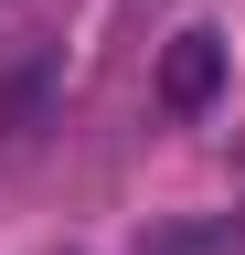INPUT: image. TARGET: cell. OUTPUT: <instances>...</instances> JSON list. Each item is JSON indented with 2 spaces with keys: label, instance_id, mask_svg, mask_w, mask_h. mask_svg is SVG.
Returning <instances> with one entry per match:
<instances>
[{
  "label": "cell",
  "instance_id": "obj_1",
  "mask_svg": "<svg viewBox=\"0 0 245 255\" xmlns=\"http://www.w3.org/2000/svg\"><path fill=\"white\" fill-rule=\"evenodd\" d=\"M213 85H224V43H213V32H171V53H160V107L192 117V107H213Z\"/></svg>",
  "mask_w": 245,
  "mask_h": 255
}]
</instances>
